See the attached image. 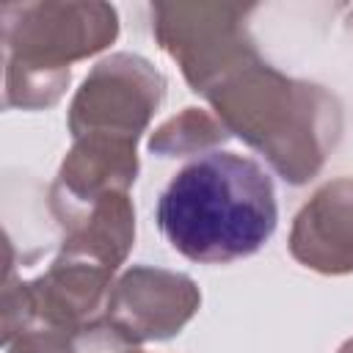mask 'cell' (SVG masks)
<instances>
[{
  "mask_svg": "<svg viewBox=\"0 0 353 353\" xmlns=\"http://www.w3.org/2000/svg\"><path fill=\"white\" fill-rule=\"evenodd\" d=\"M240 17L237 6H157V36L179 58L193 91L210 94L254 61Z\"/></svg>",
  "mask_w": 353,
  "mask_h": 353,
  "instance_id": "cell-4",
  "label": "cell"
},
{
  "mask_svg": "<svg viewBox=\"0 0 353 353\" xmlns=\"http://www.w3.org/2000/svg\"><path fill=\"white\" fill-rule=\"evenodd\" d=\"M342 353H353V342H347V345L342 347Z\"/></svg>",
  "mask_w": 353,
  "mask_h": 353,
  "instance_id": "cell-8",
  "label": "cell"
},
{
  "mask_svg": "<svg viewBox=\"0 0 353 353\" xmlns=\"http://www.w3.org/2000/svg\"><path fill=\"white\" fill-rule=\"evenodd\" d=\"M160 74L141 58L113 55L102 61L72 102L69 127L74 138L110 135L135 141L160 102Z\"/></svg>",
  "mask_w": 353,
  "mask_h": 353,
  "instance_id": "cell-5",
  "label": "cell"
},
{
  "mask_svg": "<svg viewBox=\"0 0 353 353\" xmlns=\"http://www.w3.org/2000/svg\"><path fill=\"white\" fill-rule=\"evenodd\" d=\"M270 176L251 157L212 152L185 165L157 201V226L193 262H234L276 229Z\"/></svg>",
  "mask_w": 353,
  "mask_h": 353,
  "instance_id": "cell-1",
  "label": "cell"
},
{
  "mask_svg": "<svg viewBox=\"0 0 353 353\" xmlns=\"http://www.w3.org/2000/svg\"><path fill=\"white\" fill-rule=\"evenodd\" d=\"M292 254L325 273L353 270V182L323 188L303 207L292 232Z\"/></svg>",
  "mask_w": 353,
  "mask_h": 353,
  "instance_id": "cell-7",
  "label": "cell"
},
{
  "mask_svg": "<svg viewBox=\"0 0 353 353\" xmlns=\"http://www.w3.org/2000/svg\"><path fill=\"white\" fill-rule=\"evenodd\" d=\"M210 94L226 124L262 149L284 179L303 182L323 163L328 146L331 99L314 85L292 83L256 58L232 72ZM334 132V130H331Z\"/></svg>",
  "mask_w": 353,
  "mask_h": 353,
  "instance_id": "cell-2",
  "label": "cell"
},
{
  "mask_svg": "<svg viewBox=\"0 0 353 353\" xmlns=\"http://www.w3.org/2000/svg\"><path fill=\"white\" fill-rule=\"evenodd\" d=\"M196 306L199 292L190 279L135 268L119 281L110 298V320L130 339H157L179 331Z\"/></svg>",
  "mask_w": 353,
  "mask_h": 353,
  "instance_id": "cell-6",
  "label": "cell"
},
{
  "mask_svg": "<svg viewBox=\"0 0 353 353\" xmlns=\"http://www.w3.org/2000/svg\"><path fill=\"white\" fill-rule=\"evenodd\" d=\"M6 108H47L66 83L69 63L116 36V11L102 3H6Z\"/></svg>",
  "mask_w": 353,
  "mask_h": 353,
  "instance_id": "cell-3",
  "label": "cell"
}]
</instances>
